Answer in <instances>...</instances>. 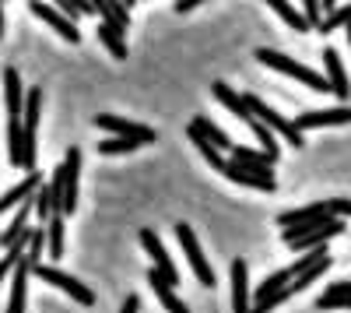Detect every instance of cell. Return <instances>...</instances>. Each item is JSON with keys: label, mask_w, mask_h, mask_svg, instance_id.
<instances>
[{"label": "cell", "mask_w": 351, "mask_h": 313, "mask_svg": "<svg viewBox=\"0 0 351 313\" xmlns=\"http://www.w3.org/2000/svg\"><path fill=\"white\" fill-rule=\"evenodd\" d=\"M256 60H260V64H267L271 71H281V74H288V78L302 81L306 89H313V92H330V81H327L324 74L309 71L306 64H295V60H291V56H285V53H274V49H256Z\"/></svg>", "instance_id": "6da1fadb"}, {"label": "cell", "mask_w": 351, "mask_h": 313, "mask_svg": "<svg viewBox=\"0 0 351 313\" xmlns=\"http://www.w3.org/2000/svg\"><path fill=\"white\" fill-rule=\"evenodd\" d=\"M341 233H344V218H330V222L309 225V229H285V243L291 250H316V246H324L327 240H334Z\"/></svg>", "instance_id": "7a4b0ae2"}, {"label": "cell", "mask_w": 351, "mask_h": 313, "mask_svg": "<svg viewBox=\"0 0 351 313\" xmlns=\"http://www.w3.org/2000/svg\"><path fill=\"white\" fill-rule=\"evenodd\" d=\"M246 99V106H250V113H253V117L260 120V124H267L274 134H281L285 141H288V145L291 148H302L306 145V137H302V130H295V124H291V120H285L281 117V113H274L267 102H260L256 95H243Z\"/></svg>", "instance_id": "3957f363"}, {"label": "cell", "mask_w": 351, "mask_h": 313, "mask_svg": "<svg viewBox=\"0 0 351 313\" xmlns=\"http://www.w3.org/2000/svg\"><path fill=\"white\" fill-rule=\"evenodd\" d=\"M176 236H180V246H183V253H186L190 271L197 275V281H200V286H215V271H211L208 257H204V250H200V243H197L193 229H190L186 222H180V225H176Z\"/></svg>", "instance_id": "277c9868"}, {"label": "cell", "mask_w": 351, "mask_h": 313, "mask_svg": "<svg viewBox=\"0 0 351 313\" xmlns=\"http://www.w3.org/2000/svg\"><path fill=\"white\" fill-rule=\"evenodd\" d=\"M32 275H36V278H43L46 286H56L60 292H67V296H71V299H77L81 306H92V303H95V292L88 289V286H81L77 278L64 275L60 268H46V264H36V268H32Z\"/></svg>", "instance_id": "5b68a950"}, {"label": "cell", "mask_w": 351, "mask_h": 313, "mask_svg": "<svg viewBox=\"0 0 351 313\" xmlns=\"http://www.w3.org/2000/svg\"><path fill=\"white\" fill-rule=\"evenodd\" d=\"M221 173H225L232 183H243V187H253V190H263V194L278 190L271 169H250V165H239V162H225Z\"/></svg>", "instance_id": "8992f818"}, {"label": "cell", "mask_w": 351, "mask_h": 313, "mask_svg": "<svg viewBox=\"0 0 351 313\" xmlns=\"http://www.w3.org/2000/svg\"><path fill=\"white\" fill-rule=\"evenodd\" d=\"M330 205L319 201V205H309V208H295V211H285L278 218L281 229H309V225H319V222H330Z\"/></svg>", "instance_id": "52a82bcc"}, {"label": "cell", "mask_w": 351, "mask_h": 313, "mask_svg": "<svg viewBox=\"0 0 351 313\" xmlns=\"http://www.w3.org/2000/svg\"><path fill=\"white\" fill-rule=\"evenodd\" d=\"M141 246L148 250V257L155 261V271H162V278L169 281V286H180V271H176V264H172V257L165 253V246H162V240L152 233V229H141Z\"/></svg>", "instance_id": "ba28073f"}, {"label": "cell", "mask_w": 351, "mask_h": 313, "mask_svg": "<svg viewBox=\"0 0 351 313\" xmlns=\"http://www.w3.org/2000/svg\"><path fill=\"white\" fill-rule=\"evenodd\" d=\"M28 8H32V14L36 18H43L49 28H56L67 43H81V32H77V25L64 14V11H56V8H49V4H43V0H28Z\"/></svg>", "instance_id": "9c48e42d"}, {"label": "cell", "mask_w": 351, "mask_h": 313, "mask_svg": "<svg viewBox=\"0 0 351 313\" xmlns=\"http://www.w3.org/2000/svg\"><path fill=\"white\" fill-rule=\"evenodd\" d=\"M95 124H99L102 130L116 134V137H134V141H141V145H152V141H155V130H152V127L130 124V120H123V117H109V113H102V117H95Z\"/></svg>", "instance_id": "30bf717a"}, {"label": "cell", "mask_w": 351, "mask_h": 313, "mask_svg": "<svg viewBox=\"0 0 351 313\" xmlns=\"http://www.w3.org/2000/svg\"><path fill=\"white\" fill-rule=\"evenodd\" d=\"M291 124H295V130L337 127V124H351V109H348V106H337V109H313V113H302V117H295Z\"/></svg>", "instance_id": "8fae6325"}, {"label": "cell", "mask_w": 351, "mask_h": 313, "mask_svg": "<svg viewBox=\"0 0 351 313\" xmlns=\"http://www.w3.org/2000/svg\"><path fill=\"white\" fill-rule=\"evenodd\" d=\"M64 218L77 208V173H81V148H67V159H64Z\"/></svg>", "instance_id": "7c38bea8"}, {"label": "cell", "mask_w": 351, "mask_h": 313, "mask_svg": "<svg viewBox=\"0 0 351 313\" xmlns=\"http://www.w3.org/2000/svg\"><path fill=\"white\" fill-rule=\"evenodd\" d=\"M32 261H28V250L25 257L14 264L11 271V299H8V313H25V292H28V275H32Z\"/></svg>", "instance_id": "4fadbf2b"}, {"label": "cell", "mask_w": 351, "mask_h": 313, "mask_svg": "<svg viewBox=\"0 0 351 313\" xmlns=\"http://www.w3.org/2000/svg\"><path fill=\"white\" fill-rule=\"evenodd\" d=\"M232 310L236 313H250L253 310V303H250V271H246L243 257L232 261Z\"/></svg>", "instance_id": "5bb4252c"}, {"label": "cell", "mask_w": 351, "mask_h": 313, "mask_svg": "<svg viewBox=\"0 0 351 313\" xmlns=\"http://www.w3.org/2000/svg\"><path fill=\"white\" fill-rule=\"evenodd\" d=\"M324 67H327V81H330V92L337 95V99H348V74H344V67H341V56H337V49H324Z\"/></svg>", "instance_id": "9a60e30c"}, {"label": "cell", "mask_w": 351, "mask_h": 313, "mask_svg": "<svg viewBox=\"0 0 351 313\" xmlns=\"http://www.w3.org/2000/svg\"><path fill=\"white\" fill-rule=\"evenodd\" d=\"M148 281H152V289H155L158 303H162L169 313H190V306H186L180 296L172 292V286H169V281L162 278V271H155V268H152V271H148Z\"/></svg>", "instance_id": "2e32d148"}, {"label": "cell", "mask_w": 351, "mask_h": 313, "mask_svg": "<svg viewBox=\"0 0 351 313\" xmlns=\"http://www.w3.org/2000/svg\"><path fill=\"white\" fill-rule=\"evenodd\" d=\"M211 95H215V99H218V102H221L225 109H232V113H236V117H239L243 124H250V120H253V113H250L246 99L232 92V89H228L225 81H215V84H211Z\"/></svg>", "instance_id": "e0dca14e"}, {"label": "cell", "mask_w": 351, "mask_h": 313, "mask_svg": "<svg viewBox=\"0 0 351 313\" xmlns=\"http://www.w3.org/2000/svg\"><path fill=\"white\" fill-rule=\"evenodd\" d=\"M123 32H127V28L112 25V21H102V25H99V39H102V46L109 49V56H116V60H127V43H123Z\"/></svg>", "instance_id": "ac0fdd59"}, {"label": "cell", "mask_w": 351, "mask_h": 313, "mask_svg": "<svg viewBox=\"0 0 351 313\" xmlns=\"http://www.w3.org/2000/svg\"><path fill=\"white\" fill-rule=\"evenodd\" d=\"M43 187V180H39V173H28L18 187H11L4 197H0V211H8V208H14L18 201H28V197H32L36 190Z\"/></svg>", "instance_id": "d6986e66"}, {"label": "cell", "mask_w": 351, "mask_h": 313, "mask_svg": "<svg viewBox=\"0 0 351 313\" xmlns=\"http://www.w3.org/2000/svg\"><path fill=\"white\" fill-rule=\"evenodd\" d=\"M4 102H8V117L21 120V78L14 67L4 71Z\"/></svg>", "instance_id": "ffe728a7"}, {"label": "cell", "mask_w": 351, "mask_h": 313, "mask_svg": "<svg viewBox=\"0 0 351 313\" xmlns=\"http://www.w3.org/2000/svg\"><path fill=\"white\" fill-rule=\"evenodd\" d=\"M92 8H95V14H102V21H112L120 28L130 25V11L123 8V0H92Z\"/></svg>", "instance_id": "44dd1931"}, {"label": "cell", "mask_w": 351, "mask_h": 313, "mask_svg": "<svg viewBox=\"0 0 351 313\" xmlns=\"http://www.w3.org/2000/svg\"><path fill=\"white\" fill-rule=\"evenodd\" d=\"M327 268H330V253H324V257H319V261H313V264H309L306 271H299L295 278H291V286H288V289H291V296H295V292H302V289H309L313 281H316L319 275H324Z\"/></svg>", "instance_id": "7402d4cb"}, {"label": "cell", "mask_w": 351, "mask_h": 313, "mask_svg": "<svg viewBox=\"0 0 351 313\" xmlns=\"http://www.w3.org/2000/svg\"><path fill=\"white\" fill-rule=\"evenodd\" d=\"M193 127H197L204 137H208V141H211V145H215L218 152H232V148H236V145H232V137H228L221 127H215L208 117H193Z\"/></svg>", "instance_id": "603a6c76"}, {"label": "cell", "mask_w": 351, "mask_h": 313, "mask_svg": "<svg viewBox=\"0 0 351 313\" xmlns=\"http://www.w3.org/2000/svg\"><path fill=\"white\" fill-rule=\"evenodd\" d=\"M291 268H281V271H274V275H267L263 278V286L256 289V296H253V303H260V299H267V296H274V292H281V289H288L291 286Z\"/></svg>", "instance_id": "cb8c5ba5"}, {"label": "cell", "mask_w": 351, "mask_h": 313, "mask_svg": "<svg viewBox=\"0 0 351 313\" xmlns=\"http://www.w3.org/2000/svg\"><path fill=\"white\" fill-rule=\"evenodd\" d=\"M232 162L250 165V169H271L278 159H274V155H267V152H253V148H243V145H236V148H232Z\"/></svg>", "instance_id": "d4e9b609"}, {"label": "cell", "mask_w": 351, "mask_h": 313, "mask_svg": "<svg viewBox=\"0 0 351 313\" xmlns=\"http://www.w3.org/2000/svg\"><path fill=\"white\" fill-rule=\"evenodd\" d=\"M267 4H271V11H278L281 18H285V25H291V28H295V32H309V21H306V14L302 11H295V8H291L288 4V0H267Z\"/></svg>", "instance_id": "484cf974"}, {"label": "cell", "mask_w": 351, "mask_h": 313, "mask_svg": "<svg viewBox=\"0 0 351 313\" xmlns=\"http://www.w3.org/2000/svg\"><path fill=\"white\" fill-rule=\"evenodd\" d=\"M46 236H49V257L56 261V257H64V215L56 211V215H49V222H46Z\"/></svg>", "instance_id": "4316f807"}, {"label": "cell", "mask_w": 351, "mask_h": 313, "mask_svg": "<svg viewBox=\"0 0 351 313\" xmlns=\"http://www.w3.org/2000/svg\"><path fill=\"white\" fill-rule=\"evenodd\" d=\"M8 145H11V165L21 169V159H25V124L21 120L8 124Z\"/></svg>", "instance_id": "83f0119b"}, {"label": "cell", "mask_w": 351, "mask_h": 313, "mask_svg": "<svg viewBox=\"0 0 351 313\" xmlns=\"http://www.w3.org/2000/svg\"><path fill=\"white\" fill-rule=\"evenodd\" d=\"M186 134H190V141H193V145L200 148V155H204V159H208V162H211V165L218 169V173H221V165H225V159H221V152H218V148H215V145H211V141H208V137H204V134H200V130H197L193 124H190V130H186Z\"/></svg>", "instance_id": "f1b7e54d"}, {"label": "cell", "mask_w": 351, "mask_h": 313, "mask_svg": "<svg viewBox=\"0 0 351 313\" xmlns=\"http://www.w3.org/2000/svg\"><path fill=\"white\" fill-rule=\"evenodd\" d=\"M39 109H43V89H28L25 95V130H32L39 127Z\"/></svg>", "instance_id": "f546056e"}, {"label": "cell", "mask_w": 351, "mask_h": 313, "mask_svg": "<svg viewBox=\"0 0 351 313\" xmlns=\"http://www.w3.org/2000/svg\"><path fill=\"white\" fill-rule=\"evenodd\" d=\"M250 127H253V134H256V141H260V145H263V152H267V155H281V148H278V137H274V130L267 127V124H260L256 117L250 120Z\"/></svg>", "instance_id": "4dcf8cb0"}, {"label": "cell", "mask_w": 351, "mask_h": 313, "mask_svg": "<svg viewBox=\"0 0 351 313\" xmlns=\"http://www.w3.org/2000/svg\"><path fill=\"white\" fill-rule=\"evenodd\" d=\"M25 250H28V240H21V243H14L8 253H4V257H0V281H4L11 271H14V264L25 257Z\"/></svg>", "instance_id": "1f68e13d"}, {"label": "cell", "mask_w": 351, "mask_h": 313, "mask_svg": "<svg viewBox=\"0 0 351 313\" xmlns=\"http://www.w3.org/2000/svg\"><path fill=\"white\" fill-rule=\"evenodd\" d=\"M134 148H141V141H134V137H109L99 145L102 155H123V152H134Z\"/></svg>", "instance_id": "d6a6232c"}, {"label": "cell", "mask_w": 351, "mask_h": 313, "mask_svg": "<svg viewBox=\"0 0 351 313\" xmlns=\"http://www.w3.org/2000/svg\"><path fill=\"white\" fill-rule=\"evenodd\" d=\"M348 21H351V4H344V8H337L334 14H327L324 21H319L316 32H334V28H341V25H348Z\"/></svg>", "instance_id": "836d02e7"}, {"label": "cell", "mask_w": 351, "mask_h": 313, "mask_svg": "<svg viewBox=\"0 0 351 313\" xmlns=\"http://www.w3.org/2000/svg\"><path fill=\"white\" fill-rule=\"evenodd\" d=\"M43 243H46V225L28 233V261L32 264H39V257H43Z\"/></svg>", "instance_id": "e575fe53"}, {"label": "cell", "mask_w": 351, "mask_h": 313, "mask_svg": "<svg viewBox=\"0 0 351 313\" xmlns=\"http://www.w3.org/2000/svg\"><path fill=\"white\" fill-rule=\"evenodd\" d=\"M316 310H351V296H334V292H324L316 299Z\"/></svg>", "instance_id": "d590c367"}, {"label": "cell", "mask_w": 351, "mask_h": 313, "mask_svg": "<svg viewBox=\"0 0 351 313\" xmlns=\"http://www.w3.org/2000/svg\"><path fill=\"white\" fill-rule=\"evenodd\" d=\"M302 14L313 28H319V21H324V14H319V0H302Z\"/></svg>", "instance_id": "8d00e7d4"}, {"label": "cell", "mask_w": 351, "mask_h": 313, "mask_svg": "<svg viewBox=\"0 0 351 313\" xmlns=\"http://www.w3.org/2000/svg\"><path fill=\"white\" fill-rule=\"evenodd\" d=\"M330 205V215L334 218H351V201H344V197H337V201H327Z\"/></svg>", "instance_id": "74e56055"}, {"label": "cell", "mask_w": 351, "mask_h": 313, "mask_svg": "<svg viewBox=\"0 0 351 313\" xmlns=\"http://www.w3.org/2000/svg\"><path fill=\"white\" fill-rule=\"evenodd\" d=\"M120 313H141V299L137 296H127L123 306H120Z\"/></svg>", "instance_id": "f35d334b"}, {"label": "cell", "mask_w": 351, "mask_h": 313, "mask_svg": "<svg viewBox=\"0 0 351 313\" xmlns=\"http://www.w3.org/2000/svg\"><path fill=\"white\" fill-rule=\"evenodd\" d=\"M204 0H176V11L180 14H186V11H193V8H200Z\"/></svg>", "instance_id": "ab89813d"}, {"label": "cell", "mask_w": 351, "mask_h": 313, "mask_svg": "<svg viewBox=\"0 0 351 313\" xmlns=\"http://www.w3.org/2000/svg\"><path fill=\"white\" fill-rule=\"evenodd\" d=\"M319 11H330L334 14V0H319Z\"/></svg>", "instance_id": "60d3db41"}, {"label": "cell", "mask_w": 351, "mask_h": 313, "mask_svg": "<svg viewBox=\"0 0 351 313\" xmlns=\"http://www.w3.org/2000/svg\"><path fill=\"white\" fill-rule=\"evenodd\" d=\"M0 4H4V0H0ZM0 39H4V11H0Z\"/></svg>", "instance_id": "b9f144b4"}, {"label": "cell", "mask_w": 351, "mask_h": 313, "mask_svg": "<svg viewBox=\"0 0 351 313\" xmlns=\"http://www.w3.org/2000/svg\"><path fill=\"white\" fill-rule=\"evenodd\" d=\"M344 28H348V43H351V21H348V25H344Z\"/></svg>", "instance_id": "7bdbcfd3"}]
</instances>
